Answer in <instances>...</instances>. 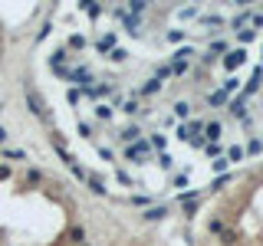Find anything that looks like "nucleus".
<instances>
[{
	"instance_id": "nucleus-1",
	"label": "nucleus",
	"mask_w": 263,
	"mask_h": 246,
	"mask_svg": "<svg viewBox=\"0 0 263 246\" xmlns=\"http://www.w3.org/2000/svg\"><path fill=\"white\" fill-rule=\"evenodd\" d=\"M26 102H30V109L37 112V115H43V102H40V95L33 92V89H26Z\"/></svg>"
},
{
	"instance_id": "nucleus-2",
	"label": "nucleus",
	"mask_w": 263,
	"mask_h": 246,
	"mask_svg": "<svg viewBox=\"0 0 263 246\" xmlns=\"http://www.w3.org/2000/svg\"><path fill=\"white\" fill-rule=\"evenodd\" d=\"M0 178H10V167H0Z\"/></svg>"
},
{
	"instance_id": "nucleus-3",
	"label": "nucleus",
	"mask_w": 263,
	"mask_h": 246,
	"mask_svg": "<svg viewBox=\"0 0 263 246\" xmlns=\"http://www.w3.org/2000/svg\"><path fill=\"white\" fill-rule=\"evenodd\" d=\"M4 138H7V131H4V128H0V142H4Z\"/></svg>"
}]
</instances>
